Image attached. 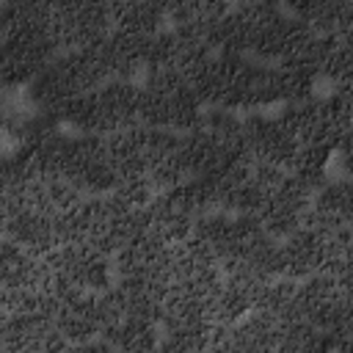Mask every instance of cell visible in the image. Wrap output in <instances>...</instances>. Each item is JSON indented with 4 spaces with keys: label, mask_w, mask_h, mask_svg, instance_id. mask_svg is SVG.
I'll list each match as a JSON object with an SVG mask.
<instances>
[{
    "label": "cell",
    "mask_w": 353,
    "mask_h": 353,
    "mask_svg": "<svg viewBox=\"0 0 353 353\" xmlns=\"http://www.w3.org/2000/svg\"><path fill=\"white\" fill-rule=\"evenodd\" d=\"M58 36L52 30V6L30 19L17 22L0 33V69L6 85H28L50 61L61 55Z\"/></svg>",
    "instance_id": "1"
},
{
    "label": "cell",
    "mask_w": 353,
    "mask_h": 353,
    "mask_svg": "<svg viewBox=\"0 0 353 353\" xmlns=\"http://www.w3.org/2000/svg\"><path fill=\"white\" fill-rule=\"evenodd\" d=\"M0 276H3V292L44 290L47 281H50V265H47L44 256H36V254L19 248L11 240H3Z\"/></svg>",
    "instance_id": "11"
},
{
    "label": "cell",
    "mask_w": 353,
    "mask_h": 353,
    "mask_svg": "<svg viewBox=\"0 0 353 353\" xmlns=\"http://www.w3.org/2000/svg\"><path fill=\"white\" fill-rule=\"evenodd\" d=\"M320 77L331 80V85H342V83L353 80V50L342 39H336V44L331 47V52L320 69Z\"/></svg>",
    "instance_id": "20"
},
{
    "label": "cell",
    "mask_w": 353,
    "mask_h": 353,
    "mask_svg": "<svg viewBox=\"0 0 353 353\" xmlns=\"http://www.w3.org/2000/svg\"><path fill=\"white\" fill-rule=\"evenodd\" d=\"M154 323L149 320H138V317H121L119 323H113L110 328H105L102 339H108L116 350L121 353H154L160 345Z\"/></svg>",
    "instance_id": "15"
},
{
    "label": "cell",
    "mask_w": 353,
    "mask_h": 353,
    "mask_svg": "<svg viewBox=\"0 0 353 353\" xmlns=\"http://www.w3.org/2000/svg\"><path fill=\"white\" fill-rule=\"evenodd\" d=\"M146 221H149V232L154 237H160L168 245H176V243H185L193 234V226H196L199 215L185 201L182 190L171 188V190L157 193L146 204Z\"/></svg>",
    "instance_id": "7"
},
{
    "label": "cell",
    "mask_w": 353,
    "mask_h": 353,
    "mask_svg": "<svg viewBox=\"0 0 353 353\" xmlns=\"http://www.w3.org/2000/svg\"><path fill=\"white\" fill-rule=\"evenodd\" d=\"M342 41H345V44H347V47L353 50V28H350V30H347V33L342 36Z\"/></svg>",
    "instance_id": "21"
},
{
    "label": "cell",
    "mask_w": 353,
    "mask_h": 353,
    "mask_svg": "<svg viewBox=\"0 0 353 353\" xmlns=\"http://www.w3.org/2000/svg\"><path fill=\"white\" fill-rule=\"evenodd\" d=\"M97 94H99V105H102L108 135L138 124V94H141V85H135L132 80H108L102 88H97Z\"/></svg>",
    "instance_id": "13"
},
{
    "label": "cell",
    "mask_w": 353,
    "mask_h": 353,
    "mask_svg": "<svg viewBox=\"0 0 353 353\" xmlns=\"http://www.w3.org/2000/svg\"><path fill=\"white\" fill-rule=\"evenodd\" d=\"M312 210H317L320 215L331 218L339 226H353V179L350 176L328 179L314 193Z\"/></svg>",
    "instance_id": "16"
},
{
    "label": "cell",
    "mask_w": 353,
    "mask_h": 353,
    "mask_svg": "<svg viewBox=\"0 0 353 353\" xmlns=\"http://www.w3.org/2000/svg\"><path fill=\"white\" fill-rule=\"evenodd\" d=\"M312 201H314V190H309L301 179H295L287 171L284 182L265 201V207L259 212V221H262V226L270 237L287 240L290 234H295L303 226Z\"/></svg>",
    "instance_id": "5"
},
{
    "label": "cell",
    "mask_w": 353,
    "mask_h": 353,
    "mask_svg": "<svg viewBox=\"0 0 353 353\" xmlns=\"http://www.w3.org/2000/svg\"><path fill=\"white\" fill-rule=\"evenodd\" d=\"M113 11V28L130 30L138 36H154L165 28V6L149 3V0H130V3H110Z\"/></svg>",
    "instance_id": "14"
},
{
    "label": "cell",
    "mask_w": 353,
    "mask_h": 353,
    "mask_svg": "<svg viewBox=\"0 0 353 353\" xmlns=\"http://www.w3.org/2000/svg\"><path fill=\"white\" fill-rule=\"evenodd\" d=\"M287 14L303 19L314 33L320 36H336L342 39L353 28V3L342 0H303V3H287Z\"/></svg>",
    "instance_id": "12"
},
{
    "label": "cell",
    "mask_w": 353,
    "mask_h": 353,
    "mask_svg": "<svg viewBox=\"0 0 353 353\" xmlns=\"http://www.w3.org/2000/svg\"><path fill=\"white\" fill-rule=\"evenodd\" d=\"M276 353H331V342L325 331L295 320L281 325V339Z\"/></svg>",
    "instance_id": "18"
},
{
    "label": "cell",
    "mask_w": 353,
    "mask_h": 353,
    "mask_svg": "<svg viewBox=\"0 0 353 353\" xmlns=\"http://www.w3.org/2000/svg\"><path fill=\"white\" fill-rule=\"evenodd\" d=\"M325 262H328V240L306 226H301L295 234H290L281 243V268L284 276L292 281L323 273Z\"/></svg>",
    "instance_id": "10"
},
{
    "label": "cell",
    "mask_w": 353,
    "mask_h": 353,
    "mask_svg": "<svg viewBox=\"0 0 353 353\" xmlns=\"http://www.w3.org/2000/svg\"><path fill=\"white\" fill-rule=\"evenodd\" d=\"M182 58V41L174 28H163L146 41V72L154 69H176Z\"/></svg>",
    "instance_id": "19"
},
{
    "label": "cell",
    "mask_w": 353,
    "mask_h": 353,
    "mask_svg": "<svg viewBox=\"0 0 353 353\" xmlns=\"http://www.w3.org/2000/svg\"><path fill=\"white\" fill-rule=\"evenodd\" d=\"M243 138L254 160L279 165L284 171L292 168L298 149H301L298 138L279 121V116H268V113H245Z\"/></svg>",
    "instance_id": "4"
},
{
    "label": "cell",
    "mask_w": 353,
    "mask_h": 353,
    "mask_svg": "<svg viewBox=\"0 0 353 353\" xmlns=\"http://www.w3.org/2000/svg\"><path fill=\"white\" fill-rule=\"evenodd\" d=\"M44 259L50 265L52 279H61L80 292H105L116 281L113 259L85 243L61 245L52 254H47Z\"/></svg>",
    "instance_id": "2"
},
{
    "label": "cell",
    "mask_w": 353,
    "mask_h": 353,
    "mask_svg": "<svg viewBox=\"0 0 353 353\" xmlns=\"http://www.w3.org/2000/svg\"><path fill=\"white\" fill-rule=\"evenodd\" d=\"M83 88L72 72V63L66 52H61L55 61H50L30 83H28V97L41 113H61L74 97H80Z\"/></svg>",
    "instance_id": "8"
},
{
    "label": "cell",
    "mask_w": 353,
    "mask_h": 353,
    "mask_svg": "<svg viewBox=\"0 0 353 353\" xmlns=\"http://www.w3.org/2000/svg\"><path fill=\"white\" fill-rule=\"evenodd\" d=\"M295 301H298V281L279 276L262 287L254 312H262L276 323L287 325V323H295Z\"/></svg>",
    "instance_id": "17"
},
{
    "label": "cell",
    "mask_w": 353,
    "mask_h": 353,
    "mask_svg": "<svg viewBox=\"0 0 353 353\" xmlns=\"http://www.w3.org/2000/svg\"><path fill=\"white\" fill-rule=\"evenodd\" d=\"M55 325L72 345L102 336L108 328V309H105L102 292H80V295L69 298L58 309Z\"/></svg>",
    "instance_id": "9"
},
{
    "label": "cell",
    "mask_w": 353,
    "mask_h": 353,
    "mask_svg": "<svg viewBox=\"0 0 353 353\" xmlns=\"http://www.w3.org/2000/svg\"><path fill=\"white\" fill-rule=\"evenodd\" d=\"M52 30L63 52L91 47L113 30L110 3H94V0L52 3Z\"/></svg>",
    "instance_id": "3"
},
{
    "label": "cell",
    "mask_w": 353,
    "mask_h": 353,
    "mask_svg": "<svg viewBox=\"0 0 353 353\" xmlns=\"http://www.w3.org/2000/svg\"><path fill=\"white\" fill-rule=\"evenodd\" d=\"M3 234L36 256H47L61 248L55 215L36 207H3Z\"/></svg>",
    "instance_id": "6"
}]
</instances>
